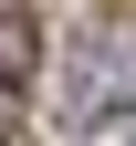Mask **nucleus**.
I'll return each mask as SVG.
<instances>
[{"mask_svg": "<svg viewBox=\"0 0 136 146\" xmlns=\"http://www.w3.org/2000/svg\"><path fill=\"white\" fill-rule=\"evenodd\" d=\"M136 104V31H84L73 42V73H63V115L73 125H105Z\"/></svg>", "mask_w": 136, "mask_h": 146, "instance_id": "f257e3e1", "label": "nucleus"}, {"mask_svg": "<svg viewBox=\"0 0 136 146\" xmlns=\"http://www.w3.org/2000/svg\"><path fill=\"white\" fill-rule=\"evenodd\" d=\"M0 73H31V21H21V0H0Z\"/></svg>", "mask_w": 136, "mask_h": 146, "instance_id": "f03ea898", "label": "nucleus"}, {"mask_svg": "<svg viewBox=\"0 0 136 146\" xmlns=\"http://www.w3.org/2000/svg\"><path fill=\"white\" fill-rule=\"evenodd\" d=\"M0 125H11V84H0Z\"/></svg>", "mask_w": 136, "mask_h": 146, "instance_id": "7ed1b4c3", "label": "nucleus"}]
</instances>
